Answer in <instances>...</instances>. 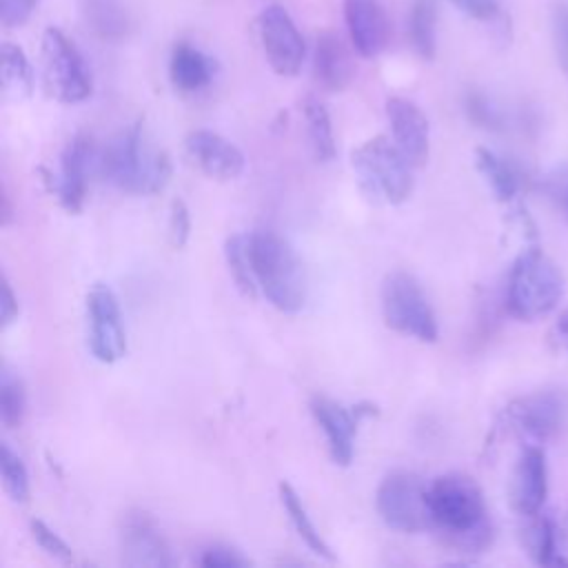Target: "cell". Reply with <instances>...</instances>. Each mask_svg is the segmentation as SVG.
I'll list each match as a JSON object with an SVG mask.
<instances>
[{
  "instance_id": "6da1fadb",
  "label": "cell",
  "mask_w": 568,
  "mask_h": 568,
  "mask_svg": "<svg viewBox=\"0 0 568 568\" xmlns=\"http://www.w3.org/2000/svg\"><path fill=\"white\" fill-rule=\"evenodd\" d=\"M428 519L442 541L462 552L490 544V521L481 488L464 473H446L428 484Z\"/></svg>"
},
{
  "instance_id": "7a4b0ae2",
  "label": "cell",
  "mask_w": 568,
  "mask_h": 568,
  "mask_svg": "<svg viewBox=\"0 0 568 568\" xmlns=\"http://www.w3.org/2000/svg\"><path fill=\"white\" fill-rule=\"evenodd\" d=\"M98 173L124 193L155 195L169 184L173 166L166 151L146 142L144 124L135 120L100 151Z\"/></svg>"
},
{
  "instance_id": "3957f363",
  "label": "cell",
  "mask_w": 568,
  "mask_h": 568,
  "mask_svg": "<svg viewBox=\"0 0 568 568\" xmlns=\"http://www.w3.org/2000/svg\"><path fill=\"white\" fill-rule=\"evenodd\" d=\"M257 291L282 313H297L306 304V271L295 248L275 231L257 229L244 235Z\"/></svg>"
},
{
  "instance_id": "277c9868",
  "label": "cell",
  "mask_w": 568,
  "mask_h": 568,
  "mask_svg": "<svg viewBox=\"0 0 568 568\" xmlns=\"http://www.w3.org/2000/svg\"><path fill=\"white\" fill-rule=\"evenodd\" d=\"M564 297V275L559 266L537 246L517 255L506 286L508 313L530 322L548 315Z\"/></svg>"
},
{
  "instance_id": "5b68a950",
  "label": "cell",
  "mask_w": 568,
  "mask_h": 568,
  "mask_svg": "<svg viewBox=\"0 0 568 568\" xmlns=\"http://www.w3.org/2000/svg\"><path fill=\"white\" fill-rule=\"evenodd\" d=\"M351 166L362 191L375 202L395 206L413 193L415 166L386 135H375L353 149Z\"/></svg>"
},
{
  "instance_id": "8992f818",
  "label": "cell",
  "mask_w": 568,
  "mask_h": 568,
  "mask_svg": "<svg viewBox=\"0 0 568 568\" xmlns=\"http://www.w3.org/2000/svg\"><path fill=\"white\" fill-rule=\"evenodd\" d=\"M382 315L388 328L419 342H435L439 326L435 311L419 286L406 271H393L382 282Z\"/></svg>"
},
{
  "instance_id": "52a82bcc",
  "label": "cell",
  "mask_w": 568,
  "mask_h": 568,
  "mask_svg": "<svg viewBox=\"0 0 568 568\" xmlns=\"http://www.w3.org/2000/svg\"><path fill=\"white\" fill-rule=\"evenodd\" d=\"M42 78L47 93L62 104L84 102L93 91L91 71L73 44L58 27H47L42 33Z\"/></svg>"
},
{
  "instance_id": "ba28073f",
  "label": "cell",
  "mask_w": 568,
  "mask_h": 568,
  "mask_svg": "<svg viewBox=\"0 0 568 568\" xmlns=\"http://www.w3.org/2000/svg\"><path fill=\"white\" fill-rule=\"evenodd\" d=\"M428 484L413 470H393L377 486L375 506L382 521L397 532L415 535L430 528Z\"/></svg>"
},
{
  "instance_id": "9c48e42d",
  "label": "cell",
  "mask_w": 568,
  "mask_h": 568,
  "mask_svg": "<svg viewBox=\"0 0 568 568\" xmlns=\"http://www.w3.org/2000/svg\"><path fill=\"white\" fill-rule=\"evenodd\" d=\"M100 151L93 144V138L84 131L75 133L62 149L58 175L40 166V175L49 193L55 195L60 206L67 213H80L87 200V182L91 169L98 171Z\"/></svg>"
},
{
  "instance_id": "30bf717a",
  "label": "cell",
  "mask_w": 568,
  "mask_h": 568,
  "mask_svg": "<svg viewBox=\"0 0 568 568\" xmlns=\"http://www.w3.org/2000/svg\"><path fill=\"white\" fill-rule=\"evenodd\" d=\"M255 24L268 67L284 78L297 75L304 64L306 47L288 11L280 4H268L257 13Z\"/></svg>"
},
{
  "instance_id": "8fae6325",
  "label": "cell",
  "mask_w": 568,
  "mask_h": 568,
  "mask_svg": "<svg viewBox=\"0 0 568 568\" xmlns=\"http://www.w3.org/2000/svg\"><path fill=\"white\" fill-rule=\"evenodd\" d=\"M506 417L535 444L548 442L557 437L568 422V393L557 386L539 388L510 402Z\"/></svg>"
},
{
  "instance_id": "7c38bea8",
  "label": "cell",
  "mask_w": 568,
  "mask_h": 568,
  "mask_svg": "<svg viewBox=\"0 0 568 568\" xmlns=\"http://www.w3.org/2000/svg\"><path fill=\"white\" fill-rule=\"evenodd\" d=\"M89 348L102 364H113L126 353V333L115 293L98 282L87 293Z\"/></svg>"
},
{
  "instance_id": "4fadbf2b",
  "label": "cell",
  "mask_w": 568,
  "mask_h": 568,
  "mask_svg": "<svg viewBox=\"0 0 568 568\" xmlns=\"http://www.w3.org/2000/svg\"><path fill=\"white\" fill-rule=\"evenodd\" d=\"M120 557L126 566H149V568H166L173 566L175 559L171 555L169 541L155 526L149 513L129 510L120 524Z\"/></svg>"
},
{
  "instance_id": "5bb4252c",
  "label": "cell",
  "mask_w": 568,
  "mask_h": 568,
  "mask_svg": "<svg viewBox=\"0 0 568 568\" xmlns=\"http://www.w3.org/2000/svg\"><path fill=\"white\" fill-rule=\"evenodd\" d=\"M546 493H548L546 455L541 446L528 444L519 453L510 475V486H508L510 508L521 517H532L541 513Z\"/></svg>"
},
{
  "instance_id": "9a60e30c",
  "label": "cell",
  "mask_w": 568,
  "mask_h": 568,
  "mask_svg": "<svg viewBox=\"0 0 568 568\" xmlns=\"http://www.w3.org/2000/svg\"><path fill=\"white\" fill-rule=\"evenodd\" d=\"M308 408L313 419L326 435L331 459L337 466H348L355 455V437L362 419L355 406L346 408L326 395H313Z\"/></svg>"
},
{
  "instance_id": "2e32d148",
  "label": "cell",
  "mask_w": 568,
  "mask_h": 568,
  "mask_svg": "<svg viewBox=\"0 0 568 568\" xmlns=\"http://www.w3.org/2000/svg\"><path fill=\"white\" fill-rule=\"evenodd\" d=\"M386 118L393 131V142L404 158L415 166H424L430 153V126L424 111L399 95L386 100Z\"/></svg>"
},
{
  "instance_id": "e0dca14e",
  "label": "cell",
  "mask_w": 568,
  "mask_h": 568,
  "mask_svg": "<svg viewBox=\"0 0 568 568\" xmlns=\"http://www.w3.org/2000/svg\"><path fill=\"white\" fill-rule=\"evenodd\" d=\"M184 146L189 158L213 180L229 182L244 173V153L231 140L215 131L195 129L186 135Z\"/></svg>"
},
{
  "instance_id": "ac0fdd59",
  "label": "cell",
  "mask_w": 568,
  "mask_h": 568,
  "mask_svg": "<svg viewBox=\"0 0 568 568\" xmlns=\"http://www.w3.org/2000/svg\"><path fill=\"white\" fill-rule=\"evenodd\" d=\"M344 20L351 44L362 58H375L386 49L390 22L379 0H344Z\"/></svg>"
},
{
  "instance_id": "d6986e66",
  "label": "cell",
  "mask_w": 568,
  "mask_h": 568,
  "mask_svg": "<svg viewBox=\"0 0 568 568\" xmlns=\"http://www.w3.org/2000/svg\"><path fill=\"white\" fill-rule=\"evenodd\" d=\"M313 71L320 87H324L331 93L344 91L355 75V62L351 55V49L344 44L339 33L335 31H322L315 42V55H313Z\"/></svg>"
},
{
  "instance_id": "ffe728a7",
  "label": "cell",
  "mask_w": 568,
  "mask_h": 568,
  "mask_svg": "<svg viewBox=\"0 0 568 568\" xmlns=\"http://www.w3.org/2000/svg\"><path fill=\"white\" fill-rule=\"evenodd\" d=\"M215 73L213 60L189 42H175L169 58V78L182 93H195L211 84Z\"/></svg>"
},
{
  "instance_id": "44dd1931",
  "label": "cell",
  "mask_w": 568,
  "mask_h": 568,
  "mask_svg": "<svg viewBox=\"0 0 568 568\" xmlns=\"http://www.w3.org/2000/svg\"><path fill=\"white\" fill-rule=\"evenodd\" d=\"M84 24L100 40H122L129 33L131 18L122 0H80Z\"/></svg>"
},
{
  "instance_id": "7402d4cb",
  "label": "cell",
  "mask_w": 568,
  "mask_h": 568,
  "mask_svg": "<svg viewBox=\"0 0 568 568\" xmlns=\"http://www.w3.org/2000/svg\"><path fill=\"white\" fill-rule=\"evenodd\" d=\"M277 493H280V501H282L284 510H286V515H288V519H291L295 532L300 535V539H302L315 555H320L322 559L335 561V555H333L331 546H328V544L324 541V537L317 532V528H315V524L311 521V517H308V513H306V506H304L302 497L295 493V488H293L291 484H286V481H280Z\"/></svg>"
},
{
  "instance_id": "603a6c76",
  "label": "cell",
  "mask_w": 568,
  "mask_h": 568,
  "mask_svg": "<svg viewBox=\"0 0 568 568\" xmlns=\"http://www.w3.org/2000/svg\"><path fill=\"white\" fill-rule=\"evenodd\" d=\"M437 0H415L408 16V38L422 60H433L437 51Z\"/></svg>"
},
{
  "instance_id": "cb8c5ba5",
  "label": "cell",
  "mask_w": 568,
  "mask_h": 568,
  "mask_svg": "<svg viewBox=\"0 0 568 568\" xmlns=\"http://www.w3.org/2000/svg\"><path fill=\"white\" fill-rule=\"evenodd\" d=\"M0 60L2 91L13 100L29 98L33 93V69L27 53L13 42H4L0 49Z\"/></svg>"
},
{
  "instance_id": "d4e9b609",
  "label": "cell",
  "mask_w": 568,
  "mask_h": 568,
  "mask_svg": "<svg viewBox=\"0 0 568 568\" xmlns=\"http://www.w3.org/2000/svg\"><path fill=\"white\" fill-rule=\"evenodd\" d=\"M475 166L484 175L486 184L490 186L493 195L499 202H510L519 191V175L517 171L497 153L479 146L475 149Z\"/></svg>"
},
{
  "instance_id": "484cf974",
  "label": "cell",
  "mask_w": 568,
  "mask_h": 568,
  "mask_svg": "<svg viewBox=\"0 0 568 568\" xmlns=\"http://www.w3.org/2000/svg\"><path fill=\"white\" fill-rule=\"evenodd\" d=\"M304 122L311 151L317 162H331L335 158V135L326 106L317 98L304 100Z\"/></svg>"
},
{
  "instance_id": "4316f807",
  "label": "cell",
  "mask_w": 568,
  "mask_h": 568,
  "mask_svg": "<svg viewBox=\"0 0 568 568\" xmlns=\"http://www.w3.org/2000/svg\"><path fill=\"white\" fill-rule=\"evenodd\" d=\"M528 519L530 521L524 528V548H526V552L539 566H557L555 519L546 513H537Z\"/></svg>"
},
{
  "instance_id": "83f0119b",
  "label": "cell",
  "mask_w": 568,
  "mask_h": 568,
  "mask_svg": "<svg viewBox=\"0 0 568 568\" xmlns=\"http://www.w3.org/2000/svg\"><path fill=\"white\" fill-rule=\"evenodd\" d=\"M224 260H226L229 273H231L235 286L240 288V293L246 295V297H257L260 291H257V284H255L253 273H251L248 253H246V237L242 233H235V235L226 237Z\"/></svg>"
},
{
  "instance_id": "f1b7e54d",
  "label": "cell",
  "mask_w": 568,
  "mask_h": 568,
  "mask_svg": "<svg viewBox=\"0 0 568 568\" xmlns=\"http://www.w3.org/2000/svg\"><path fill=\"white\" fill-rule=\"evenodd\" d=\"M0 470H2L4 493L11 497V501L27 504L29 495H31L29 473H27L22 457L7 442H2V446H0Z\"/></svg>"
},
{
  "instance_id": "f546056e",
  "label": "cell",
  "mask_w": 568,
  "mask_h": 568,
  "mask_svg": "<svg viewBox=\"0 0 568 568\" xmlns=\"http://www.w3.org/2000/svg\"><path fill=\"white\" fill-rule=\"evenodd\" d=\"M24 408H27L24 384L18 375L4 368L0 375V419L4 428H18L24 419Z\"/></svg>"
},
{
  "instance_id": "4dcf8cb0",
  "label": "cell",
  "mask_w": 568,
  "mask_h": 568,
  "mask_svg": "<svg viewBox=\"0 0 568 568\" xmlns=\"http://www.w3.org/2000/svg\"><path fill=\"white\" fill-rule=\"evenodd\" d=\"M29 530H31L33 541H36L49 557H53V559H58V561H73V550H71V546H69L55 530H51L42 519H31Z\"/></svg>"
},
{
  "instance_id": "1f68e13d",
  "label": "cell",
  "mask_w": 568,
  "mask_h": 568,
  "mask_svg": "<svg viewBox=\"0 0 568 568\" xmlns=\"http://www.w3.org/2000/svg\"><path fill=\"white\" fill-rule=\"evenodd\" d=\"M191 235V213L184 200L175 197L169 209V242L173 248L186 246Z\"/></svg>"
},
{
  "instance_id": "d6a6232c",
  "label": "cell",
  "mask_w": 568,
  "mask_h": 568,
  "mask_svg": "<svg viewBox=\"0 0 568 568\" xmlns=\"http://www.w3.org/2000/svg\"><path fill=\"white\" fill-rule=\"evenodd\" d=\"M552 42L557 62L568 78V2H557L552 9Z\"/></svg>"
},
{
  "instance_id": "836d02e7",
  "label": "cell",
  "mask_w": 568,
  "mask_h": 568,
  "mask_svg": "<svg viewBox=\"0 0 568 568\" xmlns=\"http://www.w3.org/2000/svg\"><path fill=\"white\" fill-rule=\"evenodd\" d=\"M200 564L204 568H244L251 561L242 557L235 548L229 546H211L200 555Z\"/></svg>"
},
{
  "instance_id": "e575fe53",
  "label": "cell",
  "mask_w": 568,
  "mask_h": 568,
  "mask_svg": "<svg viewBox=\"0 0 568 568\" xmlns=\"http://www.w3.org/2000/svg\"><path fill=\"white\" fill-rule=\"evenodd\" d=\"M38 7V0H0V22L7 29L22 27L33 9Z\"/></svg>"
},
{
  "instance_id": "d590c367",
  "label": "cell",
  "mask_w": 568,
  "mask_h": 568,
  "mask_svg": "<svg viewBox=\"0 0 568 568\" xmlns=\"http://www.w3.org/2000/svg\"><path fill=\"white\" fill-rule=\"evenodd\" d=\"M544 191L557 211L568 220V171H559L544 182Z\"/></svg>"
},
{
  "instance_id": "8d00e7d4",
  "label": "cell",
  "mask_w": 568,
  "mask_h": 568,
  "mask_svg": "<svg viewBox=\"0 0 568 568\" xmlns=\"http://www.w3.org/2000/svg\"><path fill=\"white\" fill-rule=\"evenodd\" d=\"M448 2L475 20H493L499 13V0H448Z\"/></svg>"
},
{
  "instance_id": "74e56055",
  "label": "cell",
  "mask_w": 568,
  "mask_h": 568,
  "mask_svg": "<svg viewBox=\"0 0 568 568\" xmlns=\"http://www.w3.org/2000/svg\"><path fill=\"white\" fill-rule=\"evenodd\" d=\"M18 313H20L18 297L13 295L11 284L7 280H2V295H0V320H2V326L7 328L11 322H16Z\"/></svg>"
},
{
  "instance_id": "f35d334b",
  "label": "cell",
  "mask_w": 568,
  "mask_h": 568,
  "mask_svg": "<svg viewBox=\"0 0 568 568\" xmlns=\"http://www.w3.org/2000/svg\"><path fill=\"white\" fill-rule=\"evenodd\" d=\"M555 530H557V566H568V513L559 521L555 519Z\"/></svg>"
},
{
  "instance_id": "ab89813d",
  "label": "cell",
  "mask_w": 568,
  "mask_h": 568,
  "mask_svg": "<svg viewBox=\"0 0 568 568\" xmlns=\"http://www.w3.org/2000/svg\"><path fill=\"white\" fill-rule=\"evenodd\" d=\"M555 331H557V339L568 348V308L559 313L557 324H555Z\"/></svg>"
}]
</instances>
